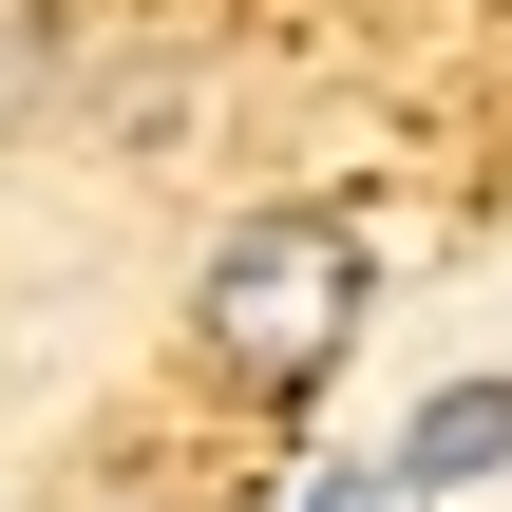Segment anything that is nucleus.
Returning a JSON list of instances; mask_svg holds the SVG:
<instances>
[{"mask_svg":"<svg viewBox=\"0 0 512 512\" xmlns=\"http://www.w3.org/2000/svg\"><path fill=\"white\" fill-rule=\"evenodd\" d=\"M361 304H380V228H361L342 190L247 209V228L190 266V342H209V380H228V399H304V380L361 342Z\"/></svg>","mask_w":512,"mask_h":512,"instance_id":"nucleus-1","label":"nucleus"},{"mask_svg":"<svg viewBox=\"0 0 512 512\" xmlns=\"http://www.w3.org/2000/svg\"><path fill=\"white\" fill-rule=\"evenodd\" d=\"M399 475H418V494L512 475V380H437V399H418V437H399Z\"/></svg>","mask_w":512,"mask_h":512,"instance_id":"nucleus-2","label":"nucleus"},{"mask_svg":"<svg viewBox=\"0 0 512 512\" xmlns=\"http://www.w3.org/2000/svg\"><path fill=\"white\" fill-rule=\"evenodd\" d=\"M304 512H418V475H399V456H342V475H323Z\"/></svg>","mask_w":512,"mask_h":512,"instance_id":"nucleus-3","label":"nucleus"},{"mask_svg":"<svg viewBox=\"0 0 512 512\" xmlns=\"http://www.w3.org/2000/svg\"><path fill=\"white\" fill-rule=\"evenodd\" d=\"M76 512H152V494H76Z\"/></svg>","mask_w":512,"mask_h":512,"instance_id":"nucleus-4","label":"nucleus"}]
</instances>
